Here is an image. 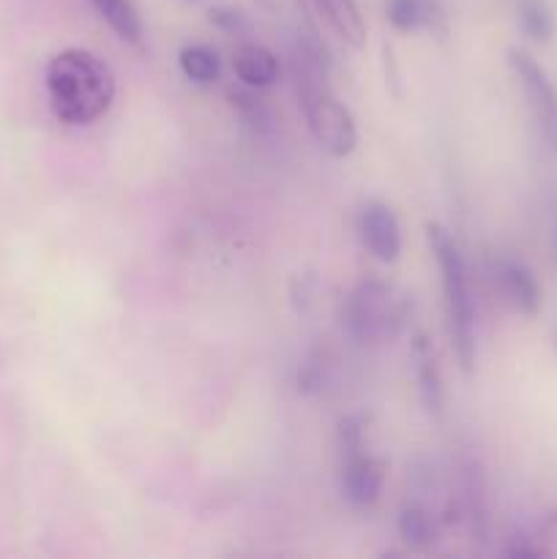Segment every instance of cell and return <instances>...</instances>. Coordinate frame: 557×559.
<instances>
[{"mask_svg":"<svg viewBox=\"0 0 557 559\" xmlns=\"http://www.w3.org/2000/svg\"><path fill=\"white\" fill-rule=\"evenodd\" d=\"M293 74L300 107H304L306 123L315 140L331 156H349L358 145V131H355L349 109L333 96L328 85L325 49H320L315 38H298V47L293 52Z\"/></svg>","mask_w":557,"mask_h":559,"instance_id":"1","label":"cell"},{"mask_svg":"<svg viewBox=\"0 0 557 559\" xmlns=\"http://www.w3.org/2000/svg\"><path fill=\"white\" fill-rule=\"evenodd\" d=\"M47 91L60 123L87 126L112 107L115 76L98 55L63 49L47 66Z\"/></svg>","mask_w":557,"mask_h":559,"instance_id":"2","label":"cell"},{"mask_svg":"<svg viewBox=\"0 0 557 559\" xmlns=\"http://www.w3.org/2000/svg\"><path fill=\"white\" fill-rule=\"evenodd\" d=\"M426 235H429L431 254L440 267L448 336H451L453 353H457L462 369L470 371L475 364V304L473 293H470L467 265H464V257L453 235L442 224H426Z\"/></svg>","mask_w":557,"mask_h":559,"instance_id":"3","label":"cell"},{"mask_svg":"<svg viewBox=\"0 0 557 559\" xmlns=\"http://www.w3.org/2000/svg\"><path fill=\"white\" fill-rule=\"evenodd\" d=\"M407 317V298L393 284L366 278L342 306V328L353 342L377 347L399 336Z\"/></svg>","mask_w":557,"mask_h":559,"instance_id":"4","label":"cell"},{"mask_svg":"<svg viewBox=\"0 0 557 559\" xmlns=\"http://www.w3.org/2000/svg\"><path fill=\"white\" fill-rule=\"evenodd\" d=\"M508 66L517 74L519 85H522L524 96H528L530 107H533L541 134L557 151V91L552 85L549 74H546L544 66L533 55L519 47L508 49Z\"/></svg>","mask_w":557,"mask_h":559,"instance_id":"5","label":"cell"},{"mask_svg":"<svg viewBox=\"0 0 557 559\" xmlns=\"http://www.w3.org/2000/svg\"><path fill=\"white\" fill-rule=\"evenodd\" d=\"M491 278H495V287L500 293L502 304L511 306L517 314H538L541 306H544V293H541L538 278L533 276V271L524 262L511 260V257H500L491 265Z\"/></svg>","mask_w":557,"mask_h":559,"instance_id":"6","label":"cell"},{"mask_svg":"<svg viewBox=\"0 0 557 559\" xmlns=\"http://www.w3.org/2000/svg\"><path fill=\"white\" fill-rule=\"evenodd\" d=\"M342 497L355 508H371L386 486V464L371 453L355 451L342 456Z\"/></svg>","mask_w":557,"mask_h":559,"instance_id":"7","label":"cell"},{"mask_svg":"<svg viewBox=\"0 0 557 559\" xmlns=\"http://www.w3.org/2000/svg\"><path fill=\"white\" fill-rule=\"evenodd\" d=\"M360 238L369 254L380 262H396L402 254V229L396 213L386 202H366L360 213Z\"/></svg>","mask_w":557,"mask_h":559,"instance_id":"8","label":"cell"},{"mask_svg":"<svg viewBox=\"0 0 557 559\" xmlns=\"http://www.w3.org/2000/svg\"><path fill=\"white\" fill-rule=\"evenodd\" d=\"M410 355H413V371H415V382H418L420 404L426 407V413L442 415L446 388H442V374H440V366H437L435 347H431L426 333H415Z\"/></svg>","mask_w":557,"mask_h":559,"instance_id":"9","label":"cell"},{"mask_svg":"<svg viewBox=\"0 0 557 559\" xmlns=\"http://www.w3.org/2000/svg\"><path fill=\"white\" fill-rule=\"evenodd\" d=\"M233 69L238 80L249 91H262L278 80V58L262 44H244L233 58Z\"/></svg>","mask_w":557,"mask_h":559,"instance_id":"10","label":"cell"},{"mask_svg":"<svg viewBox=\"0 0 557 559\" xmlns=\"http://www.w3.org/2000/svg\"><path fill=\"white\" fill-rule=\"evenodd\" d=\"M315 9L320 11L322 20L328 22L333 33L349 44L353 49H360L366 41V22L360 16V9L355 0H311Z\"/></svg>","mask_w":557,"mask_h":559,"instance_id":"11","label":"cell"},{"mask_svg":"<svg viewBox=\"0 0 557 559\" xmlns=\"http://www.w3.org/2000/svg\"><path fill=\"white\" fill-rule=\"evenodd\" d=\"M386 11L388 22L402 33L431 27L437 16H440V9H437L435 0H388Z\"/></svg>","mask_w":557,"mask_h":559,"instance_id":"12","label":"cell"},{"mask_svg":"<svg viewBox=\"0 0 557 559\" xmlns=\"http://www.w3.org/2000/svg\"><path fill=\"white\" fill-rule=\"evenodd\" d=\"M180 71L189 76L197 85H213L222 76V60H218L216 49L205 47V44H189L180 49L178 55Z\"/></svg>","mask_w":557,"mask_h":559,"instance_id":"13","label":"cell"},{"mask_svg":"<svg viewBox=\"0 0 557 559\" xmlns=\"http://www.w3.org/2000/svg\"><path fill=\"white\" fill-rule=\"evenodd\" d=\"M91 5L102 14V20H107V25L112 27L123 41L140 44L142 22L131 0H91Z\"/></svg>","mask_w":557,"mask_h":559,"instance_id":"14","label":"cell"},{"mask_svg":"<svg viewBox=\"0 0 557 559\" xmlns=\"http://www.w3.org/2000/svg\"><path fill=\"white\" fill-rule=\"evenodd\" d=\"M399 538L407 544L410 551H429L435 546V522H431L429 513L418 506H410L399 513Z\"/></svg>","mask_w":557,"mask_h":559,"instance_id":"15","label":"cell"},{"mask_svg":"<svg viewBox=\"0 0 557 559\" xmlns=\"http://www.w3.org/2000/svg\"><path fill=\"white\" fill-rule=\"evenodd\" d=\"M517 16L522 33L528 38H533V41L546 44L555 36V16H552L549 5L544 0H519Z\"/></svg>","mask_w":557,"mask_h":559,"instance_id":"16","label":"cell"},{"mask_svg":"<svg viewBox=\"0 0 557 559\" xmlns=\"http://www.w3.org/2000/svg\"><path fill=\"white\" fill-rule=\"evenodd\" d=\"M364 429H366V420H364V415H358V413L344 415V418L339 420V429H336L339 456L364 451Z\"/></svg>","mask_w":557,"mask_h":559,"instance_id":"17","label":"cell"},{"mask_svg":"<svg viewBox=\"0 0 557 559\" xmlns=\"http://www.w3.org/2000/svg\"><path fill=\"white\" fill-rule=\"evenodd\" d=\"M229 98H233V107L240 109V118H244L246 123L254 126V129H260V131L271 129L273 118L260 98H254L251 93H244V91H233L229 93Z\"/></svg>","mask_w":557,"mask_h":559,"instance_id":"18","label":"cell"},{"mask_svg":"<svg viewBox=\"0 0 557 559\" xmlns=\"http://www.w3.org/2000/svg\"><path fill=\"white\" fill-rule=\"evenodd\" d=\"M208 20H211L213 25L222 27V31H227V33H238V31H244V27H246L244 14H240V11H235V9H224V5L208 11Z\"/></svg>","mask_w":557,"mask_h":559,"instance_id":"19","label":"cell"},{"mask_svg":"<svg viewBox=\"0 0 557 559\" xmlns=\"http://www.w3.org/2000/svg\"><path fill=\"white\" fill-rule=\"evenodd\" d=\"M538 535V546L544 549V555H557V513H549V516L544 519Z\"/></svg>","mask_w":557,"mask_h":559,"instance_id":"20","label":"cell"},{"mask_svg":"<svg viewBox=\"0 0 557 559\" xmlns=\"http://www.w3.org/2000/svg\"><path fill=\"white\" fill-rule=\"evenodd\" d=\"M552 249H555V260H557V202H555V224H552Z\"/></svg>","mask_w":557,"mask_h":559,"instance_id":"21","label":"cell"},{"mask_svg":"<svg viewBox=\"0 0 557 559\" xmlns=\"http://www.w3.org/2000/svg\"><path fill=\"white\" fill-rule=\"evenodd\" d=\"M555 349H557V328H555Z\"/></svg>","mask_w":557,"mask_h":559,"instance_id":"22","label":"cell"}]
</instances>
